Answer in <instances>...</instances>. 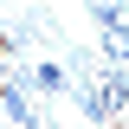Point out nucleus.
I'll list each match as a JSON object with an SVG mask.
<instances>
[{"mask_svg":"<svg viewBox=\"0 0 129 129\" xmlns=\"http://www.w3.org/2000/svg\"><path fill=\"white\" fill-rule=\"evenodd\" d=\"M103 58H110V64H129V19L103 26Z\"/></svg>","mask_w":129,"mask_h":129,"instance_id":"obj_4","label":"nucleus"},{"mask_svg":"<svg viewBox=\"0 0 129 129\" xmlns=\"http://www.w3.org/2000/svg\"><path fill=\"white\" fill-rule=\"evenodd\" d=\"M0 97H7V116H13V123H39V103H32V97H26V90H19V84H13V78L0 84Z\"/></svg>","mask_w":129,"mask_h":129,"instance_id":"obj_3","label":"nucleus"},{"mask_svg":"<svg viewBox=\"0 0 129 129\" xmlns=\"http://www.w3.org/2000/svg\"><path fill=\"white\" fill-rule=\"evenodd\" d=\"M78 103L90 123H110V116L129 110V71L110 64V71H97V78H78Z\"/></svg>","mask_w":129,"mask_h":129,"instance_id":"obj_1","label":"nucleus"},{"mask_svg":"<svg viewBox=\"0 0 129 129\" xmlns=\"http://www.w3.org/2000/svg\"><path fill=\"white\" fill-rule=\"evenodd\" d=\"M90 13H97V26H116L123 19V0H90Z\"/></svg>","mask_w":129,"mask_h":129,"instance_id":"obj_5","label":"nucleus"},{"mask_svg":"<svg viewBox=\"0 0 129 129\" xmlns=\"http://www.w3.org/2000/svg\"><path fill=\"white\" fill-rule=\"evenodd\" d=\"M32 90H39V97H71V90H78V78H71V71H64V64L58 58H45V64H32Z\"/></svg>","mask_w":129,"mask_h":129,"instance_id":"obj_2","label":"nucleus"}]
</instances>
